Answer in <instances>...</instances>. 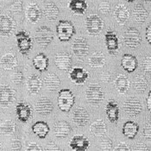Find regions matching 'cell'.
<instances>
[{
  "instance_id": "1",
  "label": "cell",
  "mask_w": 151,
  "mask_h": 151,
  "mask_svg": "<svg viewBox=\"0 0 151 151\" xmlns=\"http://www.w3.org/2000/svg\"><path fill=\"white\" fill-rule=\"evenodd\" d=\"M56 34L60 42H68L76 34V29L72 22L68 20H60L56 25Z\"/></svg>"
},
{
  "instance_id": "2",
  "label": "cell",
  "mask_w": 151,
  "mask_h": 151,
  "mask_svg": "<svg viewBox=\"0 0 151 151\" xmlns=\"http://www.w3.org/2000/svg\"><path fill=\"white\" fill-rule=\"evenodd\" d=\"M75 103V97L69 89H61L59 91L57 104L61 111L68 112Z\"/></svg>"
},
{
  "instance_id": "3",
  "label": "cell",
  "mask_w": 151,
  "mask_h": 151,
  "mask_svg": "<svg viewBox=\"0 0 151 151\" xmlns=\"http://www.w3.org/2000/svg\"><path fill=\"white\" fill-rule=\"evenodd\" d=\"M85 26L89 35L92 36H96V35H99L101 31L103 30L104 21L99 16L96 14H92L86 17V22H85Z\"/></svg>"
},
{
  "instance_id": "4",
  "label": "cell",
  "mask_w": 151,
  "mask_h": 151,
  "mask_svg": "<svg viewBox=\"0 0 151 151\" xmlns=\"http://www.w3.org/2000/svg\"><path fill=\"white\" fill-rule=\"evenodd\" d=\"M105 98L104 91L98 84L90 85L86 91V99L87 102L92 105H100Z\"/></svg>"
},
{
  "instance_id": "5",
  "label": "cell",
  "mask_w": 151,
  "mask_h": 151,
  "mask_svg": "<svg viewBox=\"0 0 151 151\" xmlns=\"http://www.w3.org/2000/svg\"><path fill=\"white\" fill-rule=\"evenodd\" d=\"M16 40H17V46L19 52L23 55H28L33 47V42L30 35L26 31L21 30L16 34Z\"/></svg>"
},
{
  "instance_id": "6",
  "label": "cell",
  "mask_w": 151,
  "mask_h": 151,
  "mask_svg": "<svg viewBox=\"0 0 151 151\" xmlns=\"http://www.w3.org/2000/svg\"><path fill=\"white\" fill-rule=\"evenodd\" d=\"M35 41L40 47L46 48L54 40V33L47 26H40L35 30Z\"/></svg>"
},
{
  "instance_id": "7",
  "label": "cell",
  "mask_w": 151,
  "mask_h": 151,
  "mask_svg": "<svg viewBox=\"0 0 151 151\" xmlns=\"http://www.w3.org/2000/svg\"><path fill=\"white\" fill-rule=\"evenodd\" d=\"M124 45L129 48H136L140 46L142 42V36L139 30L136 28L129 27L124 34Z\"/></svg>"
},
{
  "instance_id": "8",
  "label": "cell",
  "mask_w": 151,
  "mask_h": 151,
  "mask_svg": "<svg viewBox=\"0 0 151 151\" xmlns=\"http://www.w3.org/2000/svg\"><path fill=\"white\" fill-rule=\"evenodd\" d=\"M123 109L129 116H137L142 111V105L139 99L130 97L124 102Z\"/></svg>"
},
{
  "instance_id": "9",
  "label": "cell",
  "mask_w": 151,
  "mask_h": 151,
  "mask_svg": "<svg viewBox=\"0 0 151 151\" xmlns=\"http://www.w3.org/2000/svg\"><path fill=\"white\" fill-rule=\"evenodd\" d=\"M89 43L84 37H77L72 43L73 53L78 57H85L89 53Z\"/></svg>"
},
{
  "instance_id": "10",
  "label": "cell",
  "mask_w": 151,
  "mask_h": 151,
  "mask_svg": "<svg viewBox=\"0 0 151 151\" xmlns=\"http://www.w3.org/2000/svg\"><path fill=\"white\" fill-rule=\"evenodd\" d=\"M16 99L15 91L9 85L0 86V106L8 107Z\"/></svg>"
},
{
  "instance_id": "11",
  "label": "cell",
  "mask_w": 151,
  "mask_h": 151,
  "mask_svg": "<svg viewBox=\"0 0 151 151\" xmlns=\"http://www.w3.org/2000/svg\"><path fill=\"white\" fill-rule=\"evenodd\" d=\"M16 29L14 19L8 15H0V35L10 36Z\"/></svg>"
},
{
  "instance_id": "12",
  "label": "cell",
  "mask_w": 151,
  "mask_h": 151,
  "mask_svg": "<svg viewBox=\"0 0 151 151\" xmlns=\"http://www.w3.org/2000/svg\"><path fill=\"white\" fill-rule=\"evenodd\" d=\"M105 43L107 51L111 55H116L119 51V41L116 34L112 30H108L105 35Z\"/></svg>"
},
{
  "instance_id": "13",
  "label": "cell",
  "mask_w": 151,
  "mask_h": 151,
  "mask_svg": "<svg viewBox=\"0 0 151 151\" xmlns=\"http://www.w3.org/2000/svg\"><path fill=\"white\" fill-rule=\"evenodd\" d=\"M55 64L58 69L68 72L73 65L72 55L68 52H60L55 57Z\"/></svg>"
},
{
  "instance_id": "14",
  "label": "cell",
  "mask_w": 151,
  "mask_h": 151,
  "mask_svg": "<svg viewBox=\"0 0 151 151\" xmlns=\"http://www.w3.org/2000/svg\"><path fill=\"white\" fill-rule=\"evenodd\" d=\"M35 109L36 113L41 116H47L49 115L54 110V104L51 99L46 97H42L39 99L35 105Z\"/></svg>"
},
{
  "instance_id": "15",
  "label": "cell",
  "mask_w": 151,
  "mask_h": 151,
  "mask_svg": "<svg viewBox=\"0 0 151 151\" xmlns=\"http://www.w3.org/2000/svg\"><path fill=\"white\" fill-rule=\"evenodd\" d=\"M16 114L17 116V119L22 122L26 123L29 120V118L32 116V108L29 104L25 102H19L16 105L15 108Z\"/></svg>"
},
{
  "instance_id": "16",
  "label": "cell",
  "mask_w": 151,
  "mask_h": 151,
  "mask_svg": "<svg viewBox=\"0 0 151 151\" xmlns=\"http://www.w3.org/2000/svg\"><path fill=\"white\" fill-rule=\"evenodd\" d=\"M73 121L77 126L84 127L90 121V114L86 109L83 107H78L73 113Z\"/></svg>"
},
{
  "instance_id": "17",
  "label": "cell",
  "mask_w": 151,
  "mask_h": 151,
  "mask_svg": "<svg viewBox=\"0 0 151 151\" xmlns=\"http://www.w3.org/2000/svg\"><path fill=\"white\" fill-rule=\"evenodd\" d=\"M72 132V127L68 122L65 120L57 121L54 124V135L60 139L68 137Z\"/></svg>"
},
{
  "instance_id": "18",
  "label": "cell",
  "mask_w": 151,
  "mask_h": 151,
  "mask_svg": "<svg viewBox=\"0 0 151 151\" xmlns=\"http://www.w3.org/2000/svg\"><path fill=\"white\" fill-rule=\"evenodd\" d=\"M71 150L75 151H85L90 146V142L87 137L84 136H74L69 142Z\"/></svg>"
},
{
  "instance_id": "19",
  "label": "cell",
  "mask_w": 151,
  "mask_h": 151,
  "mask_svg": "<svg viewBox=\"0 0 151 151\" xmlns=\"http://www.w3.org/2000/svg\"><path fill=\"white\" fill-rule=\"evenodd\" d=\"M121 67L129 73L135 72L138 67V61L136 56L130 54H124L121 59Z\"/></svg>"
},
{
  "instance_id": "20",
  "label": "cell",
  "mask_w": 151,
  "mask_h": 151,
  "mask_svg": "<svg viewBox=\"0 0 151 151\" xmlns=\"http://www.w3.org/2000/svg\"><path fill=\"white\" fill-rule=\"evenodd\" d=\"M89 77L86 70L82 68H73L70 71L69 78L76 85H82L87 81Z\"/></svg>"
},
{
  "instance_id": "21",
  "label": "cell",
  "mask_w": 151,
  "mask_h": 151,
  "mask_svg": "<svg viewBox=\"0 0 151 151\" xmlns=\"http://www.w3.org/2000/svg\"><path fill=\"white\" fill-rule=\"evenodd\" d=\"M105 113L108 120L111 123L115 124L119 118V106L114 100H109L105 106Z\"/></svg>"
},
{
  "instance_id": "22",
  "label": "cell",
  "mask_w": 151,
  "mask_h": 151,
  "mask_svg": "<svg viewBox=\"0 0 151 151\" xmlns=\"http://www.w3.org/2000/svg\"><path fill=\"white\" fill-rule=\"evenodd\" d=\"M18 65V60L15 55L8 53L0 58V68L4 70H12Z\"/></svg>"
},
{
  "instance_id": "23",
  "label": "cell",
  "mask_w": 151,
  "mask_h": 151,
  "mask_svg": "<svg viewBox=\"0 0 151 151\" xmlns=\"http://www.w3.org/2000/svg\"><path fill=\"white\" fill-rule=\"evenodd\" d=\"M42 87V81L37 74L30 75L27 80V88L30 94H38Z\"/></svg>"
},
{
  "instance_id": "24",
  "label": "cell",
  "mask_w": 151,
  "mask_h": 151,
  "mask_svg": "<svg viewBox=\"0 0 151 151\" xmlns=\"http://www.w3.org/2000/svg\"><path fill=\"white\" fill-rule=\"evenodd\" d=\"M114 17L118 24L124 25L129 18V12L127 7L124 4H118L116 5L114 10Z\"/></svg>"
},
{
  "instance_id": "25",
  "label": "cell",
  "mask_w": 151,
  "mask_h": 151,
  "mask_svg": "<svg viewBox=\"0 0 151 151\" xmlns=\"http://www.w3.org/2000/svg\"><path fill=\"white\" fill-rule=\"evenodd\" d=\"M43 84H44L45 87L47 90H49L51 92H54V91L58 90L59 88L60 87L61 82H60V78L55 73H49L44 77Z\"/></svg>"
},
{
  "instance_id": "26",
  "label": "cell",
  "mask_w": 151,
  "mask_h": 151,
  "mask_svg": "<svg viewBox=\"0 0 151 151\" xmlns=\"http://www.w3.org/2000/svg\"><path fill=\"white\" fill-rule=\"evenodd\" d=\"M139 130V125L134 121H127L123 125V135L128 139H134Z\"/></svg>"
},
{
  "instance_id": "27",
  "label": "cell",
  "mask_w": 151,
  "mask_h": 151,
  "mask_svg": "<svg viewBox=\"0 0 151 151\" xmlns=\"http://www.w3.org/2000/svg\"><path fill=\"white\" fill-rule=\"evenodd\" d=\"M26 16L30 23H35L41 19L42 16V12L36 4H30L27 8Z\"/></svg>"
},
{
  "instance_id": "28",
  "label": "cell",
  "mask_w": 151,
  "mask_h": 151,
  "mask_svg": "<svg viewBox=\"0 0 151 151\" xmlns=\"http://www.w3.org/2000/svg\"><path fill=\"white\" fill-rule=\"evenodd\" d=\"M90 130L94 137H103L106 135L107 126L102 119H98L94 121L90 126Z\"/></svg>"
},
{
  "instance_id": "29",
  "label": "cell",
  "mask_w": 151,
  "mask_h": 151,
  "mask_svg": "<svg viewBox=\"0 0 151 151\" xmlns=\"http://www.w3.org/2000/svg\"><path fill=\"white\" fill-rule=\"evenodd\" d=\"M68 8L74 14L81 16L87 11L88 5L86 0H71L68 3Z\"/></svg>"
},
{
  "instance_id": "30",
  "label": "cell",
  "mask_w": 151,
  "mask_h": 151,
  "mask_svg": "<svg viewBox=\"0 0 151 151\" xmlns=\"http://www.w3.org/2000/svg\"><path fill=\"white\" fill-rule=\"evenodd\" d=\"M49 126L44 121H37L32 126V131L35 136H37L40 139L46 138L47 134L49 133Z\"/></svg>"
},
{
  "instance_id": "31",
  "label": "cell",
  "mask_w": 151,
  "mask_h": 151,
  "mask_svg": "<svg viewBox=\"0 0 151 151\" xmlns=\"http://www.w3.org/2000/svg\"><path fill=\"white\" fill-rule=\"evenodd\" d=\"M49 65V60L45 54L39 53L33 59V66L39 72H45Z\"/></svg>"
},
{
  "instance_id": "32",
  "label": "cell",
  "mask_w": 151,
  "mask_h": 151,
  "mask_svg": "<svg viewBox=\"0 0 151 151\" xmlns=\"http://www.w3.org/2000/svg\"><path fill=\"white\" fill-rule=\"evenodd\" d=\"M132 17L135 22L137 23H143L149 17V12L142 4H137L132 12Z\"/></svg>"
},
{
  "instance_id": "33",
  "label": "cell",
  "mask_w": 151,
  "mask_h": 151,
  "mask_svg": "<svg viewBox=\"0 0 151 151\" xmlns=\"http://www.w3.org/2000/svg\"><path fill=\"white\" fill-rule=\"evenodd\" d=\"M114 86L118 93L121 94H124L129 91L130 87V83L125 75L119 74L114 81Z\"/></svg>"
},
{
  "instance_id": "34",
  "label": "cell",
  "mask_w": 151,
  "mask_h": 151,
  "mask_svg": "<svg viewBox=\"0 0 151 151\" xmlns=\"http://www.w3.org/2000/svg\"><path fill=\"white\" fill-rule=\"evenodd\" d=\"M42 14L47 19L54 21L58 18L59 15H60V10L57 7V5L55 4L54 3H48L44 6Z\"/></svg>"
},
{
  "instance_id": "35",
  "label": "cell",
  "mask_w": 151,
  "mask_h": 151,
  "mask_svg": "<svg viewBox=\"0 0 151 151\" xmlns=\"http://www.w3.org/2000/svg\"><path fill=\"white\" fill-rule=\"evenodd\" d=\"M106 61L105 55L100 51L93 52L89 58V65L93 68H102Z\"/></svg>"
},
{
  "instance_id": "36",
  "label": "cell",
  "mask_w": 151,
  "mask_h": 151,
  "mask_svg": "<svg viewBox=\"0 0 151 151\" xmlns=\"http://www.w3.org/2000/svg\"><path fill=\"white\" fill-rule=\"evenodd\" d=\"M133 86L137 93H143L148 89L149 82L143 75L138 74L133 80Z\"/></svg>"
},
{
  "instance_id": "37",
  "label": "cell",
  "mask_w": 151,
  "mask_h": 151,
  "mask_svg": "<svg viewBox=\"0 0 151 151\" xmlns=\"http://www.w3.org/2000/svg\"><path fill=\"white\" fill-rule=\"evenodd\" d=\"M16 132V124L12 120H5L0 124V134L12 136Z\"/></svg>"
},
{
  "instance_id": "38",
  "label": "cell",
  "mask_w": 151,
  "mask_h": 151,
  "mask_svg": "<svg viewBox=\"0 0 151 151\" xmlns=\"http://www.w3.org/2000/svg\"><path fill=\"white\" fill-rule=\"evenodd\" d=\"M100 149L102 150H111L113 149L112 141L108 137H103L100 141Z\"/></svg>"
},
{
  "instance_id": "39",
  "label": "cell",
  "mask_w": 151,
  "mask_h": 151,
  "mask_svg": "<svg viewBox=\"0 0 151 151\" xmlns=\"http://www.w3.org/2000/svg\"><path fill=\"white\" fill-rule=\"evenodd\" d=\"M142 69L146 73L151 74V54L147 55L142 60Z\"/></svg>"
},
{
  "instance_id": "40",
  "label": "cell",
  "mask_w": 151,
  "mask_h": 151,
  "mask_svg": "<svg viewBox=\"0 0 151 151\" xmlns=\"http://www.w3.org/2000/svg\"><path fill=\"white\" fill-rule=\"evenodd\" d=\"M12 81L16 85H20L23 81V73L21 71H16L11 76Z\"/></svg>"
},
{
  "instance_id": "41",
  "label": "cell",
  "mask_w": 151,
  "mask_h": 151,
  "mask_svg": "<svg viewBox=\"0 0 151 151\" xmlns=\"http://www.w3.org/2000/svg\"><path fill=\"white\" fill-rule=\"evenodd\" d=\"M10 11L15 13H19L23 11V2L21 0H17L10 7Z\"/></svg>"
},
{
  "instance_id": "42",
  "label": "cell",
  "mask_w": 151,
  "mask_h": 151,
  "mask_svg": "<svg viewBox=\"0 0 151 151\" xmlns=\"http://www.w3.org/2000/svg\"><path fill=\"white\" fill-rule=\"evenodd\" d=\"M142 137L145 139L151 140V122L145 124L142 129Z\"/></svg>"
},
{
  "instance_id": "43",
  "label": "cell",
  "mask_w": 151,
  "mask_h": 151,
  "mask_svg": "<svg viewBox=\"0 0 151 151\" xmlns=\"http://www.w3.org/2000/svg\"><path fill=\"white\" fill-rule=\"evenodd\" d=\"M99 12L103 14H108L111 12V4L107 1H104L102 3H100L99 6Z\"/></svg>"
},
{
  "instance_id": "44",
  "label": "cell",
  "mask_w": 151,
  "mask_h": 151,
  "mask_svg": "<svg viewBox=\"0 0 151 151\" xmlns=\"http://www.w3.org/2000/svg\"><path fill=\"white\" fill-rule=\"evenodd\" d=\"M12 150H22V142L18 137L12 140Z\"/></svg>"
},
{
  "instance_id": "45",
  "label": "cell",
  "mask_w": 151,
  "mask_h": 151,
  "mask_svg": "<svg viewBox=\"0 0 151 151\" xmlns=\"http://www.w3.org/2000/svg\"><path fill=\"white\" fill-rule=\"evenodd\" d=\"M46 151H59L60 150V149L58 147V145L56 143H55L54 142H48L45 145V149Z\"/></svg>"
},
{
  "instance_id": "46",
  "label": "cell",
  "mask_w": 151,
  "mask_h": 151,
  "mask_svg": "<svg viewBox=\"0 0 151 151\" xmlns=\"http://www.w3.org/2000/svg\"><path fill=\"white\" fill-rule=\"evenodd\" d=\"M100 79L105 83H109L111 80V73L109 71H104V72H102V73L100 75Z\"/></svg>"
},
{
  "instance_id": "47",
  "label": "cell",
  "mask_w": 151,
  "mask_h": 151,
  "mask_svg": "<svg viewBox=\"0 0 151 151\" xmlns=\"http://www.w3.org/2000/svg\"><path fill=\"white\" fill-rule=\"evenodd\" d=\"M28 151H41L42 150V148L35 142H29L27 146V149Z\"/></svg>"
},
{
  "instance_id": "48",
  "label": "cell",
  "mask_w": 151,
  "mask_h": 151,
  "mask_svg": "<svg viewBox=\"0 0 151 151\" xmlns=\"http://www.w3.org/2000/svg\"><path fill=\"white\" fill-rule=\"evenodd\" d=\"M114 150L116 151H129L130 150V148L129 147V145H127L126 143H124V142H120V143L117 144V146H116Z\"/></svg>"
},
{
  "instance_id": "49",
  "label": "cell",
  "mask_w": 151,
  "mask_h": 151,
  "mask_svg": "<svg viewBox=\"0 0 151 151\" xmlns=\"http://www.w3.org/2000/svg\"><path fill=\"white\" fill-rule=\"evenodd\" d=\"M145 35H146V40L149 42V44L151 45V23L148 24L147 28H146V31H145Z\"/></svg>"
},
{
  "instance_id": "50",
  "label": "cell",
  "mask_w": 151,
  "mask_h": 151,
  "mask_svg": "<svg viewBox=\"0 0 151 151\" xmlns=\"http://www.w3.org/2000/svg\"><path fill=\"white\" fill-rule=\"evenodd\" d=\"M135 150H150V148L147 147V145H145L144 143L142 142H138L137 143V145L135 146Z\"/></svg>"
},
{
  "instance_id": "51",
  "label": "cell",
  "mask_w": 151,
  "mask_h": 151,
  "mask_svg": "<svg viewBox=\"0 0 151 151\" xmlns=\"http://www.w3.org/2000/svg\"><path fill=\"white\" fill-rule=\"evenodd\" d=\"M146 104H147V108L149 110V111L151 113V90L148 93V97L146 99Z\"/></svg>"
},
{
  "instance_id": "52",
  "label": "cell",
  "mask_w": 151,
  "mask_h": 151,
  "mask_svg": "<svg viewBox=\"0 0 151 151\" xmlns=\"http://www.w3.org/2000/svg\"><path fill=\"white\" fill-rule=\"evenodd\" d=\"M142 1H144L145 3H151V0H142Z\"/></svg>"
},
{
  "instance_id": "53",
  "label": "cell",
  "mask_w": 151,
  "mask_h": 151,
  "mask_svg": "<svg viewBox=\"0 0 151 151\" xmlns=\"http://www.w3.org/2000/svg\"><path fill=\"white\" fill-rule=\"evenodd\" d=\"M125 1H127L129 3H132V2H134L135 0H125Z\"/></svg>"
},
{
  "instance_id": "54",
  "label": "cell",
  "mask_w": 151,
  "mask_h": 151,
  "mask_svg": "<svg viewBox=\"0 0 151 151\" xmlns=\"http://www.w3.org/2000/svg\"><path fill=\"white\" fill-rule=\"evenodd\" d=\"M0 147H1V142H0Z\"/></svg>"
}]
</instances>
